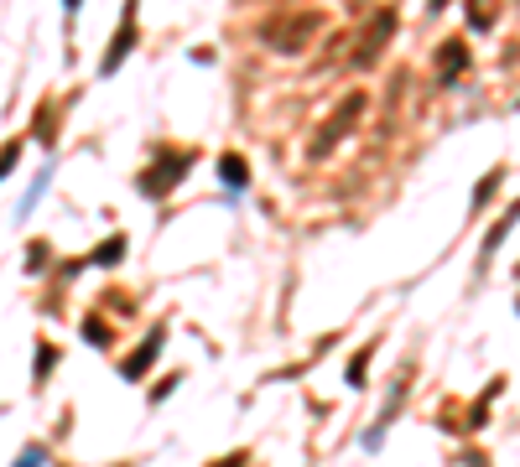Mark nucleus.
Masks as SVG:
<instances>
[{
  "label": "nucleus",
  "mask_w": 520,
  "mask_h": 467,
  "mask_svg": "<svg viewBox=\"0 0 520 467\" xmlns=\"http://www.w3.org/2000/svg\"><path fill=\"white\" fill-rule=\"evenodd\" d=\"M391 32H396V11H380L369 27H364V37H360V47H354V68H369L375 57H380V47L391 42Z\"/></svg>",
  "instance_id": "1"
},
{
  "label": "nucleus",
  "mask_w": 520,
  "mask_h": 467,
  "mask_svg": "<svg viewBox=\"0 0 520 467\" xmlns=\"http://www.w3.org/2000/svg\"><path fill=\"white\" fill-rule=\"evenodd\" d=\"M360 110H364V99H360V94H354V99H344L338 119H328V125L318 130V141H313V156H328V146H333V141H344V130H349V125L360 119Z\"/></svg>",
  "instance_id": "2"
},
{
  "label": "nucleus",
  "mask_w": 520,
  "mask_h": 467,
  "mask_svg": "<svg viewBox=\"0 0 520 467\" xmlns=\"http://www.w3.org/2000/svg\"><path fill=\"white\" fill-rule=\"evenodd\" d=\"M136 47V0H125V16H120V32H115V42H110V52H105V68L99 73H115L120 68V57Z\"/></svg>",
  "instance_id": "3"
},
{
  "label": "nucleus",
  "mask_w": 520,
  "mask_h": 467,
  "mask_svg": "<svg viewBox=\"0 0 520 467\" xmlns=\"http://www.w3.org/2000/svg\"><path fill=\"white\" fill-rule=\"evenodd\" d=\"M188 166H193V156H177L172 166H167V156H161L157 172H146V177H141V193H146V197H161V188H172V182H177Z\"/></svg>",
  "instance_id": "4"
},
{
  "label": "nucleus",
  "mask_w": 520,
  "mask_h": 467,
  "mask_svg": "<svg viewBox=\"0 0 520 467\" xmlns=\"http://www.w3.org/2000/svg\"><path fill=\"white\" fill-rule=\"evenodd\" d=\"M161 338H167V333H161V327H151V338H146L141 348L130 353V364H120V374H125V379H141V374H146V369L157 364V348H161Z\"/></svg>",
  "instance_id": "5"
},
{
  "label": "nucleus",
  "mask_w": 520,
  "mask_h": 467,
  "mask_svg": "<svg viewBox=\"0 0 520 467\" xmlns=\"http://www.w3.org/2000/svg\"><path fill=\"white\" fill-rule=\"evenodd\" d=\"M219 177H224V188H244V182H250L240 156H224V161H219Z\"/></svg>",
  "instance_id": "6"
},
{
  "label": "nucleus",
  "mask_w": 520,
  "mask_h": 467,
  "mask_svg": "<svg viewBox=\"0 0 520 467\" xmlns=\"http://www.w3.org/2000/svg\"><path fill=\"white\" fill-rule=\"evenodd\" d=\"M463 63H469V52H463V47H458V42H447V47H442V78L463 73Z\"/></svg>",
  "instance_id": "7"
},
{
  "label": "nucleus",
  "mask_w": 520,
  "mask_h": 467,
  "mask_svg": "<svg viewBox=\"0 0 520 467\" xmlns=\"http://www.w3.org/2000/svg\"><path fill=\"white\" fill-rule=\"evenodd\" d=\"M52 358H58V348H52V343H42V348H37V379L52 374Z\"/></svg>",
  "instance_id": "8"
},
{
  "label": "nucleus",
  "mask_w": 520,
  "mask_h": 467,
  "mask_svg": "<svg viewBox=\"0 0 520 467\" xmlns=\"http://www.w3.org/2000/svg\"><path fill=\"white\" fill-rule=\"evenodd\" d=\"M469 21H474V27H489V0H469Z\"/></svg>",
  "instance_id": "9"
},
{
  "label": "nucleus",
  "mask_w": 520,
  "mask_h": 467,
  "mask_svg": "<svg viewBox=\"0 0 520 467\" xmlns=\"http://www.w3.org/2000/svg\"><path fill=\"white\" fill-rule=\"evenodd\" d=\"M16 467H47V452H42V447H27V452H21V463Z\"/></svg>",
  "instance_id": "10"
},
{
  "label": "nucleus",
  "mask_w": 520,
  "mask_h": 467,
  "mask_svg": "<svg viewBox=\"0 0 520 467\" xmlns=\"http://www.w3.org/2000/svg\"><path fill=\"white\" fill-rule=\"evenodd\" d=\"M16 161H21V146H5V151H0V177H11Z\"/></svg>",
  "instance_id": "11"
},
{
  "label": "nucleus",
  "mask_w": 520,
  "mask_h": 467,
  "mask_svg": "<svg viewBox=\"0 0 520 467\" xmlns=\"http://www.w3.org/2000/svg\"><path fill=\"white\" fill-rule=\"evenodd\" d=\"M244 463V457H229V463H219V467H240Z\"/></svg>",
  "instance_id": "12"
},
{
  "label": "nucleus",
  "mask_w": 520,
  "mask_h": 467,
  "mask_svg": "<svg viewBox=\"0 0 520 467\" xmlns=\"http://www.w3.org/2000/svg\"><path fill=\"white\" fill-rule=\"evenodd\" d=\"M63 5H68V11H79V0H63Z\"/></svg>",
  "instance_id": "13"
},
{
  "label": "nucleus",
  "mask_w": 520,
  "mask_h": 467,
  "mask_svg": "<svg viewBox=\"0 0 520 467\" xmlns=\"http://www.w3.org/2000/svg\"><path fill=\"white\" fill-rule=\"evenodd\" d=\"M442 5H447V0H432V11H442Z\"/></svg>",
  "instance_id": "14"
}]
</instances>
